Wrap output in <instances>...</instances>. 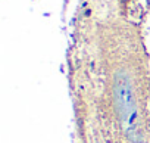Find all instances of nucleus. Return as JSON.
<instances>
[{
	"label": "nucleus",
	"mask_w": 150,
	"mask_h": 143,
	"mask_svg": "<svg viewBox=\"0 0 150 143\" xmlns=\"http://www.w3.org/2000/svg\"><path fill=\"white\" fill-rule=\"evenodd\" d=\"M113 95H115V105H116L119 120L128 137L134 143H141L143 134L138 128V112H137V105L132 93L131 78L124 71H118L115 75Z\"/></svg>",
	"instance_id": "1"
},
{
	"label": "nucleus",
	"mask_w": 150,
	"mask_h": 143,
	"mask_svg": "<svg viewBox=\"0 0 150 143\" xmlns=\"http://www.w3.org/2000/svg\"><path fill=\"white\" fill-rule=\"evenodd\" d=\"M84 15H86V16H90V15H91V11H90V9H87V11L84 12Z\"/></svg>",
	"instance_id": "2"
},
{
	"label": "nucleus",
	"mask_w": 150,
	"mask_h": 143,
	"mask_svg": "<svg viewBox=\"0 0 150 143\" xmlns=\"http://www.w3.org/2000/svg\"><path fill=\"white\" fill-rule=\"evenodd\" d=\"M147 6L150 8V0H147Z\"/></svg>",
	"instance_id": "3"
}]
</instances>
